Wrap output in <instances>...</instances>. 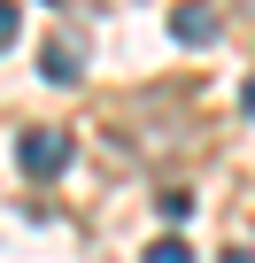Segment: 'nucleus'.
I'll use <instances>...</instances> for the list:
<instances>
[{
    "label": "nucleus",
    "instance_id": "obj_9",
    "mask_svg": "<svg viewBox=\"0 0 255 263\" xmlns=\"http://www.w3.org/2000/svg\"><path fill=\"white\" fill-rule=\"evenodd\" d=\"M240 8H247V16H255V0H240Z\"/></svg>",
    "mask_w": 255,
    "mask_h": 263
},
{
    "label": "nucleus",
    "instance_id": "obj_3",
    "mask_svg": "<svg viewBox=\"0 0 255 263\" xmlns=\"http://www.w3.org/2000/svg\"><path fill=\"white\" fill-rule=\"evenodd\" d=\"M39 78H47V85H77V78H85V47H77V39H47Z\"/></svg>",
    "mask_w": 255,
    "mask_h": 263
},
{
    "label": "nucleus",
    "instance_id": "obj_2",
    "mask_svg": "<svg viewBox=\"0 0 255 263\" xmlns=\"http://www.w3.org/2000/svg\"><path fill=\"white\" fill-rule=\"evenodd\" d=\"M217 8H209V0H186V8H170V39L178 47H217Z\"/></svg>",
    "mask_w": 255,
    "mask_h": 263
},
{
    "label": "nucleus",
    "instance_id": "obj_1",
    "mask_svg": "<svg viewBox=\"0 0 255 263\" xmlns=\"http://www.w3.org/2000/svg\"><path fill=\"white\" fill-rule=\"evenodd\" d=\"M16 163H24V178H62V171H70V132L31 124L24 140H16Z\"/></svg>",
    "mask_w": 255,
    "mask_h": 263
},
{
    "label": "nucleus",
    "instance_id": "obj_8",
    "mask_svg": "<svg viewBox=\"0 0 255 263\" xmlns=\"http://www.w3.org/2000/svg\"><path fill=\"white\" fill-rule=\"evenodd\" d=\"M224 263H255V255H247V248H224Z\"/></svg>",
    "mask_w": 255,
    "mask_h": 263
},
{
    "label": "nucleus",
    "instance_id": "obj_4",
    "mask_svg": "<svg viewBox=\"0 0 255 263\" xmlns=\"http://www.w3.org/2000/svg\"><path fill=\"white\" fill-rule=\"evenodd\" d=\"M155 209H163V224H186V217H193V194H186V186H163Z\"/></svg>",
    "mask_w": 255,
    "mask_h": 263
},
{
    "label": "nucleus",
    "instance_id": "obj_5",
    "mask_svg": "<svg viewBox=\"0 0 255 263\" xmlns=\"http://www.w3.org/2000/svg\"><path fill=\"white\" fill-rule=\"evenodd\" d=\"M140 263H193V248H186V240H178V232H163V240H155V248H147V255H140Z\"/></svg>",
    "mask_w": 255,
    "mask_h": 263
},
{
    "label": "nucleus",
    "instance_id": "obj_6",
    "mask_svg": "<svg viewBox=\"0 0 255 263\" xmlns=\"http://www.w3.org/2000/svg\"><path fill=\"white\" fill-rule=\"evenodd\" d=\"M16 31H24V8H16V0H0V54L16 47Z\"/></svg>",
    "mask_w": 255,
    "mask_h": 263
},
{
    "label": "nucleus",
    "instance_id": "obj_7",
    "mask_svg": "<svg viewBox=\"0 0 255 263\" xmlns=\"http://www.w3.org/2000/svg\"><path fill=\"white\" fill-rule=\"evenodd\" d=\"M240 108H247V116H255V78H247V85H240Z\"/></svg>",
    "mask_w": 255,
    "mask_h": 263
}]
</instances>
